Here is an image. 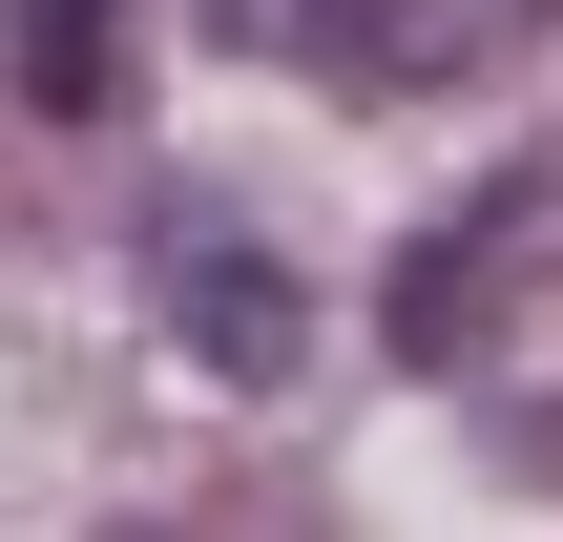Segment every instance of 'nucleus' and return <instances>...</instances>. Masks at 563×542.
<instances>
[{
    "label": "nucleus",
    "instance_id": "1",
    "mask_svg": "<svg viewBox=\"0 0 563 542\" xmlns=\"http://www.w3.org/2000/svg\"><path fill=\"white\" fill-rule=\"evenodd\" d=\"M292 42L334 84H481V63L543 42V0H292Z\"/></svg>",
    "mask_w": 563,
    "mask_h": 542
},
{
    "label": "nucleus",
    "instance_id": "2",
    "mask_svg": "<svg viewBox=\"0 0 563 542\" xmlns=\"http://www.w3.org/2000/svg\"><path fill=\"white\" fill-rule=\"evenodd\" d=\"M167 313H188L209 376H292V334H313V292H292L251 230H209V209H167Z\"/></svg>",
    "mask_w": 563,
    "mask_h": 542
},
{
    "label": "nucleus",
    "instance_id": "3",
    "mask_svg": "<svg viewBox=\"0 0 563 542\" xmlns=\"http://www.w3.org/2000/svg\"><path fill=\"white\" fill-rule=\"evenodd\" d=\"M522 230H543V188H481V230L397 272V355H418V376H439V355H481V313H501V272H522Z\"/></svg>",
    "mask_w": 563,
    "mask_h": 542
},
{
    "label": "nucleus",
    "instance_id": "4",
    "mask_svg": "<svg viewBox=\"0 0 563 542\" xmlns=\"http://www.w3.org/2000/svg\"><path fill=\"white\" fill-rule=\"evenodd\" d=\"M21 104H125V0H21Z\"/></svg>",
    "mask_w": 563,
    "mask_h": 542
}]
</instances>
